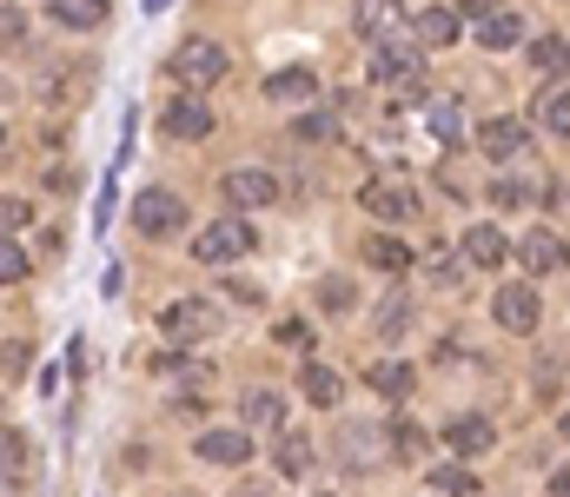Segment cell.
I'll return each instance as SVG.
<instances>
[{
  "label": "cell",
  "instance_id": "cell-19",
  "mask_svg": "<svg viewBox=\"0 0 570 497\" xmlns=\"http://www.w3.org/2000/svg\"><path fill=\"white\" fill-rule=\"evenodd\" d=\"M47 13H53V27L87 33V27H100V20H107V0H47Z\"/></svg>",
  "mask_w": 570,
  "mask_h": 497
},
{
  "label": "cell",
  "instance_id": "cell-25",
  "mask_svg": "<svg viewBox=\"0 0 570 497\" xmlns=\"http://www.w3.org/2000/svg\"><path fill=\"white\" fill-rule=\"evenodd\" d=\"M312 471V438L305 431H285L279 438V478H305Z\"/></svg>",
  "mask_w": 570,
  "mask_h": 497
},
{
  "label": "cell",
  "instance_id": "cell-12",
  "mask_svg": "<svg viewBox=\"0 0 570 497\" xmlns=\"http://www.w3.org/2000/svg\"><path fill=\"white\" fill-rule=\"evenodd\" d=\"M478 147H484V160H518V153L531 147V127H524V120H484Z\"/></svg>",
  "mask_w": 570,
  "mask_h": 497
},
{
  "label": "cell",
  "instance_id": "cell-27",
  "mask_svg": "<svg viewBox=\"0 0 570 497\" xmlns=\"http://www.w3.org/2000/svg\"><path fill=\"white\" fill-rule=\"evenodd\" d=\"M431 491L438 497H478V478H471V465H438L431 471Z\"/></svg>",
  "mask_w": 570,
  "mask_h": 497
},
{
  "label": "cell",
  "instance_id": "cell-6",
  "mask_svg": "<svg viewBox=\"0 0 570 497\" xmlns=\"http://www.w3.org/2000/svg\"><path fill=\"white\" fill-rule=\"evenodd\" d=\"M273 192H279V179H273V172H259V166H239V172H226V179H219V199H226V212L273 206Z\"/></svg>",
  "mask_w": 570,
  "mask_h": 497
},
{
  "label": "cell",
  "instance_id": "cell-36",
  "mask_svg": "<svg viewBox=\"0 0 570 497\" xmlns=\"http://www.w3.org/2000/svg\"><path fill=\"white\" fill-rule=\"evenodd\" d=\"M0 465H20L27 471V438L20 431H0Z\"/></svg>",
  "mask_w": 570,
  "mask_h": 497
},
{
  "label": "cell",
  "instance_id": "cell-17",
  "mask_svg": "<svg viewBox=\"0 0 570 497\" xmlns=\"http://www.w3.org/2000/svg\"><path fill=\"white\" fill-rule=\"evenodd\" d=\"M365 378H372V391H379V398H392V405H405V398H412V385H419V371H412L405 358H379Z\"/></svg>",
  "mask_w": 570,
  "mask_h": 497
},
{
  "label": "cell",
  "instance_id": "cell-26",
  "mask_svg": "<svg viewBox=\"0 0 570 497\" xmlns=\"http://www.w3.org/2000/svg\"><path fill=\"white\" fill-rule=\"evenodd\" d=\"M425 127L444 140V147H458V140H464V107H458V100H438V107L425 113Z\"/></svg>",
  "mask_w": 570,
  "mask_h": 497
},
{
  "label": "cell",
  "instance_id": "cell-8",
  "mask_svg": "<svg viewBox=\"0 0 570 497\" xmlns=\"http://www.w3.org/2000/svg\"><path fill=\"white\" fill-rule=\"evenodd\" d=\"M358 206H365L372 219H392V226L419 219V199H412V186H399V179H372V186L358 192Z\"/></svg>",
  "mask_w": 570,
  "mask_h": 497
},
{
  "label": "cell",
  "instance_id": "cell-18",
  "mask_svg": "<svg viewBox=\"0 0 570 497\" xmlns=\"http://www.w3.org/2000/svg\"><path fill=\"white\" fill-rule=\"evenodd\" d=\"M531 73L564 80V73H570V40H564V33H538V40H531Z\"/></svg>",
  "mask_w": 570,
  "mask_h": 497
},
{
  "label": "cell",
  "instance_id": "cell-35",
  "mask_svg": "<svg viewBox=\"0 0 570 497\" xmlns=\"http://www.w3.org/2000/svg\"><path fill=\"white\" fill-rule=\"evenodd\" d=\"M405 326H412V306H405V299H392V306H385V319H379V331H385V338H399Z\"/></svg>",
  "mask_w": 570,
  "mask_h": 497
},
{
  "label": "cell",
  "instance_id": "cell-22",
  "mask_svg": "<svg viewBox=\"0 0 570 497\" xmlns=\"http://www.w3.org/2000/svg\"><path fill=\"white\" fill-rule=\"evenodd\" d=\"M412 33H419L425 47H451V40H458V13H451V7H425V13L412 20Z\"/></svg>",
  "mask_w": 570,
  "mask_h": 497
},
{
  "label": "cell",
  "instance_id": "cell-13",
  "mask_svg": "<svg viewBox=\"0 0 570 497\" xmlns=\"http://www.w3.org/2000/svg\"><path fill=\"white\" fill-rule=\"evenodd\" d=\"M352 20H358V33H372V40L405 33V7H399V0H352Z\"/></svg>",
  "mask_w": 570,
  "mask_h": 497
},
{
  "label": "cell",
  "instance_id": "cell-24",
  "mask_svg": "<svg viewBox=\"0 0 570 497\" xmlns=\"http://www.w3.org/2000/svg\"><path fill=\"white\" fill-rule=\"evenodd\" d=\"M305 398H312V405H338V398H345V378H338L332 365H305Z\"/></svg>",
  "mask_w": 570,
  "mask_h": 497
},
{
  "label": "cell",
  "instance_id": "cell-40",
  "mask_svg": "<svg viewBox=\"0 0 570 497\" xmlns=\"http://www.w3.org/2000/svg\"><path fill=\"white\" fill-rule=\"evenodd\" d=\"M0 497H20V465H0Z\"/></svg>",
  "mask_w": 570,
  "mask_h": 497
},
{
  "label": "cell",
  "instance_id": "cell-11",
  "mask_svg": "<svg viewBox=\"0 0 570 497\" xmlns=\"http://www.w3.org/2000/svg\"><path fill=\"white\" fill-rule=\"evenodd\" d=\"M491 312H498L504 331H538V292H531V286H504V292L491 299Z\"/></svg>",
  "mask_w": 570,
  "mask_h": 497
},
{
  "label": "cell",
  "instance_id": "cell-2",
  "mask_svg": "<svg viewBox=\"0 0 570 497\" xmlns=\"http://www.w3.org/2000/svg\"><path fill=\"white\" fill-rule=\"evenodd\" d=\"M173 80L179 87H193V93H206V87H219L226 80V47L219 40H206V33H186L179 47H173Z\"/></svg>",
  "mask_w": 570,
  "mask_h": 497
},
{
  "label": "cell",
  "instance_id": "cell-21",
  "mask_svg": "<svg viewBox=\"0 0 570 497\" xmlns=\"http://www.w3.org/2000/svg\"><path fill=\"white\" fill-rule=\"evenodd\" d=\"M392 451H399V465H425L431 458V431L425 425H412V418H399V425H392Z\"/></svg>",
  "mask_w": 570,
  "mask_h": 497
},
{
  "label": "cell",
  "instance_id": "cell-32",
  "mask_svg": "<svg viewBox=\"0 0 570 497\" xmlns=\"http://www.w3.org/2000/svg\"><path fill=\"white\" fill-rule=\"evenodd\" d=\"M27 279V252L13 246V232H0V286H20Z\"/></svg>",
  "mask_w": 570,
  "mask_h": 497
},
{
  "label": "cell",
  "instance_id": "cell-42",
  "mask_svg": "<svg viewBox=\"0 0 570 497\" xmlns=\"http://www.w3.org/2000/svg\"><path fill=\"white\" fill-rule=\"evenodd\" d=\"M159 7H173V0H146V13H159Z\"/></svg>",
  "mask_w": 570,
  "mask_h": 497
},
{
  "label": "cell",
  "instance_id": "cell-37",
  "mask_svg": "<svg viewBox=\"0 0 570 497\" xmlns=\"http://www.w3.org/2000/svg\"><path fill=\"white\" fill-rule=\"evenodd\" d=\"M27 226V199H7L0 192V232H20Z\"/></svg>",
  "mask_w": 570,
  "mask_h": 497
},
{
  "label": "cell",
  "instance_id": "cell-28",
  "mask_svg": "<svg viewBox=\"0 0 570 497\" xmlns=\"http://www.w3.org/2000/svg\"><path fill=\"white\" fill-rule=\"evenodd\" d=\"M239 411H246V425H279V418H285V398L259 385V391H246V405H239Z\"/></svg>",
  "mask_w": 570,
  "mask_h": 497
},
{
  "label": "cell",
  "instance_id": "cell-34",
  "mask_svg": "<svg viewBox=\"0 0 570 497\" xmlns=\"http://www.w3.org/2000/svg\"><path fill=\"white\" fill-rule=\"evenodd\" d=\"M318 306H325V312H345V306H352V279H325V286H318Z\"/></svg>",
  "mask_w": 570,
  "mask_h": 497
},
{
  "label": "cell",
  "instance_id": "cell-1",
  "mask_svg": "<svg viewBox=\"0 0 570 497\" xmlns=\"http://www.w3.org/2000/svg\"><path fill=\"white\" fill-rule=\"evenodd\" d=\"M419 80H425V40H419V33H392V40H379V53H372V87L419 93Z\"/></svg>",
  "mask_w": 570,
  "mask_h": 497
},
{
  "label": "cell",
  "instance_id": "cell-29",
  "mask_svg": "<svg viewBox=\"0 0 570 497\" xmlns=\"http://www.w3.org/2000/svg\"><path fill=\"white\" fill-rule=\"evenodd\" d=\"M338 451H345V471H365V465H372V458H365V451H372V425H345V431H338Z\"/></svg>",
  "mask_w": 570,
  "mask_h": 497
},
{
  "label": "cell",
  "instance_id": "cell-39",
  "mask_svg": "<svg viewBox=\"0 0 570 497\" xmlns=\"http://www.w3.org/2000/svg\"><path fill=\"white\" fill-rule=\"evenodd\" d=\"M0 358H7V378H20V371H27V345H7Z\"/></svg>",
  "mask_w": 570,
  "mask_h": 497
},
{
  "label": "cell",
  "instance_id": "cell-9",
  "mask_svg": "<svg viewBox=\"0 0 570 497\" xmlns=\"http://www.w3.org/2000/svg\"><path fill=\"white\" fill-rule=\"evenodd\" d=\"M444 445H451V451H464V458H484V451L498 445V431H491V418H478V411H458V418L444 425Z\"/></svg>",
  "mask_w": 570,
  "mask_h": 497
},
{
  "label": "cell",
  "instance_id": "cell-3",
  "mask_svg": "<svg viewBox=\"0 0 570 497\" xmlns=\"http://www.w3.org/2000/svg\"><path fill=\"white\" fill-rule=\"evenodd\" d=\"M253 246H259V232H253L239 212H226V219H213V226L193 239V259H199V266H233V259H246Z\"/></svg>",
  "mask_w": 570,
  "mask_h": 497
},
{
  "label": "cell",
  "instance_id": "cell-38",
  "mask_svg": "<svg viewBox=\"0 0 570 497\" xmlns=\"http://www.w3.org/2000/svg\"><path fill=\"white\" fill-rule=\"evenodd\" d=\"M27 33V13L20 7H0V40H20Z\"/></svg>",
  "mask_w": 570,
  "mask_h": 497
},
{
  "label": "cell",
  "instance_id": "cell-4",
  "mask_svg": "<svg viewBox=\"0 0 570 497\" xmlns=\"http://www.w3.org/2000/svg\"><path fill=\"white\" fill-rule=\"evenodd\" d=\"M159 331H166V345L179 351V345H193V338L219 331V306H213V299H166V312H159Z\"/></svg>",
  "mask_w": 570,
  "mask_h": 497
},
{
  "label": "cell",
  "instance_id": "cell-41",
  "mask_svg": "<svg viewBox=\"0 0 570 497\" xmlns=\"http://www.w3.org/2000/svg\"><path fill=\"white\" fill-rule=\"evenodd\" d=\"M551 497H570V465H558V471H551Z\"/></svg>",
  "mask_w": 570,
  "mask_h": 497
},
{
  "label": "cell",
  "instance_id": "cell-5",
  "mask_svg": "<svg viewBox=\"0 0 570 497\" xmlns=\"http://www.w3.org/2000/svg\"><path fill=\"white\" fill-rule=\"evenodd\" d=\"M134 226H140L146 239L179 232V226H186V199H179V192H166V186H146L140 199H134Z\"/></svg>",
  "mask_w": 570,
  "mask_h": 497
},
{
  "label": "cell",
  "instance_id": "cell-30",
  "mask_svg": "<svg viewBox=\"0 0 570 497\" xmlns=\"http://www.w3.org/2000/svg\"><path fill=\"white\" fill-rule=\"evenodd\" d=\"M292 140H305V147H332V140H338V120H332V113H305V120L292 127Z\"/></svg>",
  "mask_w": 570,
  "mask_h": 497
},
{
  "label": "cell",
  "instance_id": "cell-15",
  "mask_svg": "<svg viewBox=\"0 0 570 497\" xmlns=\"http://www.w3.org/2000/svg\"><path fill=\"white\" fill-rule=\"evenodd\" d=\"M478 40H484L491 53H504V47L524 40V20H518L511 7H484V13H478Z\"/></svg>",
  "mask_w": 570,
  "mask_h": 497
},
{
  "label": "cell",
  "instance_id": "cell-23",
  "mask_svg": "<svg viewBox=\"0 0 570 497\" xmlns=\"http://www.w3.org/2000/svg\"><path fill=\"white\" fill-rule=\"evenodd\" d=\"M318 80L305 73V67H279V73H266V100H305Z\"/></svg>",
  "mask_w": 570,
  "mask_h": 497
},
{
  "label": "cell",
  "instance_id": "cell-16",
  "mask_svg": "<svg viewBox=\"0 0 570 497\" xmlns=\"http://www.w3.org/2000/svg\"><path fill=\"white\" fill-rule=\"evenodd\" d=\"M365 266H379V272H412L419 252H412L399 232H372V239H365Z\"/></svg>",
  "mask_w": 570,
  "mask_h": 497
},
{
  "label": "cell",
  "instance_id": "cell-31",
  "mask_svg": "<svg viewBox=\"0 0 570 497\" xmlns=\"http://www.w3.org/2000/svg\"><path fill=\"white\" fill-rule=\"evenodd\" d=\"M538 120H544V133H558V140H570V87H558V93L544 100V113H538Z\"/></svg>",
  "mask_w": 570,
  "mask_h": 497
},
{
  "label": "cell",
  "instance_id": "cell-10",
  "mask_svg": "<svg viewBox=\"0 0 570 497\" xmlns=\"http://www.w3.org/2000/svg\"><path fill=\"white\" fill-rule=\"evenodd\" d=\"M518 259L544 279V272H564L570 266V246L558 239V232H524V239H518Z\"/></svg>",
  "mask_w": 570,
  "mask_h": 497
},
{
  "label": "cell",
  "instance_id": "cell-7",
  "mask_svg": "<svg viewBox=\"0 0 570 497\" xmlns=\"http://www.w3.org/2000/svg\"><path fill=\"white\" fill-rule=\"evenodd\" d=\"M159 127L173 133V140H206L213 133V107H206V93H179V100H166V113H159Z\"/></svg>",
  "mask_w": 570,
  "mask_h": 497
},
{
  "label": "cell",
  "instance_id": "cell-20",
  "mask_svg": "<svg viewBox=\"0 0 570 497\" xmlns=\"http://www.w3.org/2000/svg\"><path fill=\"white\" fill-rule=\"evenodd\" d=\"M504 252H511V246H504L498 226H471V232H464V259H471V266L491 272V266H504Z\"/></svg>",
  "mask_w": 570,
  "mask_h": 497
},
{
  "label": "cell",
  "instance_id": "cell-14",
  "mask_svg": "<svg viewBox=\"0 0 570 497\" xmlns=\"http://www.w3.org/2000/svg\"><path fill=\"white\" fill-rule=\"evenodd\" d=\"M199 458H206V465L239 471V465L253 458V438H246V431H233V425H226V431H206V438H199Z\"/></svg>",
  "mask_w": 570,
  "mask_h": 497
},
{
  "label": "cell",
  "instance_id": "cell-33",
  "mask_svg": "<svg viewBox=\"0 0 570 497\" xmlns=\"http://www.w3.org/2000/svg\"><path fill=\"white\" fill-rule=\"evenodd\" d=\"M484 192H491V206H524V199H531L538 186H524V179H491Z\"/></svg>",
  "mask_w": 570,
  "mask_h": 497
},
{
  "label": "cell",
  "instance_id": "cell-43",
  "mask_svg": "<svg viewBox=\"0 0 570 497\" xmlns=\"http://www.w3.org/2000/svg\"><path fill=\"white\" fill-rule=\"evenodd\" d=\"M564 445H570V411H564Z\"/></svg>",
  "mask_w": 570,
  "mask_h": 497
},
{
  "label": "cell",
  "instance_id": "cell-44",
  "mask_svg": "<svg viewBox=\"0 0 570 497\" xmlns=\"http://www.w3.org/2000/svg\"><path fill=\"white\" fill-rule=\"evenodd\" d=\"M0 140H7V133H0Z\"/></svg>",
  "mask_w": 570,
  "mask_h": 497
}]
</instances>
